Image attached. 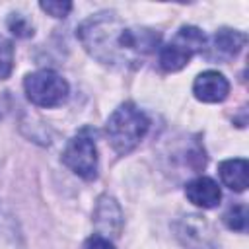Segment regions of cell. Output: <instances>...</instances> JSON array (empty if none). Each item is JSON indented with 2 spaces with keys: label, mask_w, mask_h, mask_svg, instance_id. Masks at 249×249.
I'll return each mask as SVG.
<instances>
[{
  "label": "cell",
  "mask_w": 249,
  "mask_h": 249,
  "mask_svg": "<svg viewBox=\"0 0 249 249\" xmlns=\"http://www.w3.org/2000/svg\"><path fill=\"white\" fill-rule=\"evenodd\" d=\"M62 163L72 173H76L86 181L97 177V165H99L97 146L95 140L88 134V128L80 130L76 136L68 140L66 148L62 150Z\"/></svg>",
  "instance_id": "5"
},
{
  "label": "cell",
  "mask_w": 249,
  "mask_h": 249,
  "mask_svg": "<svg viewBox=\"0 0 249 249\" xmlns=\"http://www.w3.org/2000/svg\"><path fill=\"white\" fill-rule=\"evenodd\" d=\"M218 173L222 183L235 191V193H243L247 189L249 183V163L243 158H233V160H224L218 165Z\"/></svg>",
  "instance_id": "11"
},
{
  "label": "cell",
  "mask_w": 249,
  "mask_h": 249,
  "mask_svg": "<svg viewBox=\"0 0 249 249\" xmlns=\"http://www.w3.org/2000/svg\"><path fill=\"white\" fill-rule=\"evenodd\" d=\"M23 89H25L27 99L33 105L45 107V109L62 105L70 93L68 82L58 72L49 70V68L27 74L23 80Z\"/></svg>",
  "instance_id": "4"
},
{
  "label": "cell",
  "mask_w": 249,
  "mask_h": 249,
  "mask_svg": "<svg viewBox=\"0 0 249 249\" xmlns=\"http://www.w3.org/2000/svg\"><path fill=\"white\" fill-rule=\"evenodd\" d=\"M14 70V45L10 39L0 35V80L10 78Z\"/></svg>",
  "instance_id": "13"
},
{
  "label": "cell",
  "mask_w": 249,
  "mask_h": 249,
  "mask_svg": "<svg viewBox=\"0 0 249 249\" xmlns=\"http://www.w3.org/2000/svg\"><path fill=\"white\" fill-rule=\"evenodd\" d=\"M148 128H150L148 115L130 101L121 103L111 113V117L107 119V124H105L109 144L121 156L132 152L142 142Z\"/></svg>",
  "instance_id": "2"
},
{
  "label": "cell",
  "mask_w": 249,
  "mask_h": 249,
  "mask_svg": "<svg viewBox=\"0 0 249 249\" xmlns=\"http://www.w3.org/2000/svg\"><path fill=\"white\" fill-rule=\"evenodd\" d=\"M39 8L43 12H47L49 16L53 18H66L72 10V2H66V0H47V2H41Z\"/></svg>",
  "instance_id": "15"
},
{
  "label": "cell",
  "mask_w": 249,
  "mask_h": 249,
  "mask_svg": "<svg viewBox=\"0 0 249 249\" xmlns=\"http://www.w3.org/2000/svg\"><path fill=\"white\" fill-rule=\"evenodd\" d=\"M82 47L97 62L132 70L144 64L160 47L161 33L150 27L126 25L115 12H99L78 25L76 31Z\"/></svg>",
  "instance_id": "1"
},
{
  "label": "cell",
  "mask_w": 249,
  "mask_h": 249,
  "mask_svg": "<svg viewBox=\"0 0 249 249\" xmlns=\"http://www.w3.org/2000/svg\"><path fill=\"white\" fill-rule=\"evenodd\" d=\"M193 93L202 103H220L230 93V82L218 70H206L195 78Z\"/></svg>",
  "instance_id": "9"
},
{
  "label": "cell",
  "mask_w": 249,
  "mask_h": 249,
  "mask_svg": "<svg viewBox=\"0 0 249 249\" xmlns=\"http://www.w3.org/2000/svg\"><path fill=\"white\" fill-rule=\"evenodd\" d=\"M224 224L233 231H245L247 228V208L243 204L230 206L224 214Z\"/></svg>",
  "instance_id": "12"
},
{
  "label": "cell",
  "mask_w": 249,
  "mask_h": 249,
  "mask_svg": "<svg viewBox=\"0 0 249 249\" xmlns=\"http://www.w3.org/2000/svg\"><path fill=\"white\" fill-rule=\"evenodd\" d=\"M206 45V35L195 27V25H183L179 31L173 35L169 43H165L160 49V66L165 72H177L189 64V60L202 53Z\"/></svg>",
  "instance_id": "3"
},
{
  "label": "cell",
  "mask_w": 249,
  "mask_h": 249,
  "mask_svg": "<svg viewBox=\"0 0 249 249\" xmlns=\"http://www.w3.org/2000/svg\"><path fill=\"white\" fill-rule=\"evenodd\" d=\"M185 195L198 208H214L222 200V191H220L218 183L204 175L189 181L185 187Z\"/></svg>",
  "instance_id": "10"
},
{
  "label": "cell",
  "mask_w": 249,
  "mask_h": 249,
  "mask_svg": "<svg viewBox=\"0 0 249 249\" xmlns=\"http://www.w3.org/2000/svg\"><path fill=\"white\" fill-rule=\"evenodd\" d=\"M6 23H8V29L12 31V35H16L19 39H27V37L33 35L31 21L25 16H21V14H10V18H8Z\"/></svg>",
  "instance_id": "14"
},
{
  "label": "cell",
  "mask_w": 249,
  "mask_h": 249,
  "mask_svg": "<svg viewBox=\"0 0 249 249\" xmlns=\"http://www.w3.org/2000/svg\"><path fill=\"white\" fill-rule=\"evenodd\" d=\"M84 249H115V245H113L111 239H107V237H103L99 233H93L91 237L86 239Z\"/></svg>",
  "instance_id": "16"
},
{
  "label": "cell",
  "mask_w": 249,
  "mask_h": 249,
  "mask_svg": "<svg viewBox=\"0 0 249 249\" xmlns=\"http://www.w3.org/2000/svg\"><path fill=\"white\" fill-rule=\"evenodd\" d=\"M245 41H247V35L243 31L231 29V27H220L210 37V41L206 39L202 54L210 62H230L245 47Z\"/></svg>",
  "instance_id": "7"
},
{
  "label": "cell",
  "mask_w": 249,
  "mask_h": 249,
  "mask_svg": "<svg viewBox=\"0 0 249 249\" xmlns=\"http://www.w3.org/2000/svg\"><path fill=\"white\" fill-rule=\"evenodd\" d=\"M173 231L183 249H218V235L212 224L198 214L181 216L173 224Z\"/></svg>",
  "instance_id": "6"
},
{
  "label": "cell",
  "mask_w": 249,
  "mask_h": 249,
  "mask_svg": "<svg viewBox=\"0 0 249 249\" xmlns=\"http://www.w3.org/2000/svg\"><path fill=\"white\" fill-rule=\"evenodd\" d=\"M93 224L97 228V233L103 237H119L123 231V212L121 206L117 204V200L109 195H101L97 198L95 210H93Z\"/></svg>",
  "instance_id": "8"
}]
</instances>
